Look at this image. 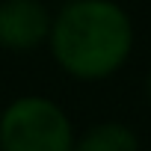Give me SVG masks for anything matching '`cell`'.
<instances>
[{
	"mask_svg": "<svg viewBox=\"0 0 151 151\" xmlns=\"http://www.w3.org/2000/svg\"><path fill=\"white\" fill-rule=\"evenodd\" d=\"M50 53L77 80L116 74L133 50V24L113 0H71L50 18Z\"/></svg>",
	"mask_w": 151,
	"mask_h": 151,
	"instance_id": "1",
	"label": "cell"
},
{
	"mask_svg": "<svg viewBox=\"0 0 151 151\" xmlns=\"http://www.w3.org/2000/svg\"><path fill=\"white\" fill-rule=\"evenodd\" d=\"M74 130L50 98H15L0 113V151H71Z\"/></svg>",
	"mask_w": 151,
	"mask_h": 151,
	"instance_id": "2",
	"label": "cell"
},
{
	"mask_svg": "<svg viewBox=\"0 0 151 151\" xmlns=\"http://www.w3.org/2000/svg\"><path fill=\"white\" fill-rule=\"evenodd\" d=\"M50 33V12L39 0H3L0 3V47L33 50Z\"/></svg>",
	"mask_w": 151,
	"mask_h": 151,
	"instance_id": "3",
	"label": "cell"
},
{
	"mask_svg": "<svg viewBox=\"0 0 151 151\" xmlns=\"http://www.w3.org/2000/svg\"><path fill=\"white\" fill-rule=\"evenodd\" d=\"M71 151H139L136 133L119 122H104L89 127L83 136H74Z\"/></svg>",
	"mask_w": 151,
	"mask_h": 151,
	"instance_id": "4",
	"label": "cell"
},
{
	"mask_svg": "<svg viewBox=\"0 0 151 151\" xmlns=\"http://www.w3.org/2000/svg\"><path fill=\"white\" fill-rule=\"evenodd\" d=\"M145 95H148V101H151V71H148V77H145Z\"/></svg>",
	"mask_w": 151,
	"mask_h": 151,
	"instance_id": "5",
	"label": "cell"
}]
</instances>
